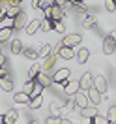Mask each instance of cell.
Listing matches in <instances>:
<instances>
[{"label": "cell", "instance_id": "1", "mask_svg": "<svg viewBox=\"0 0 116 124\" xmlns=\"http://www.w3.org/2000/svg\"><path fill=\"white\" fill-rule=\"evenodd\" d=\"M43 17L53 19V21H64L66 13H64V8H60V6H49L43 9Z\"/></svg>", "mask_w": 116, "mask_h": 124}, {"label": "cell", "instance_id": "2", "mask_svg": "<svg viewBox=\"0 0 116 124\" xmlns=\"http://www.w3.org/2000/svg\"><path fill=\"white\" fill-rule=\"evenodd\" d=\"M79 86H81V90H82V92H88V90L94 86V75L90 73V71L82 73V77L79 79Z\"/></svg>", "mask_w": 116, "mask_h": 124}, {"label": "cell", "instance_id": "3", "mask_svg": "<svg viewBox=\"0 0 116 124\" xmlns=\"http://www.w3.org/2000/svg\"><path fill=\"white\" fill-rule=\"evenodd\" d=\"M103 53L105 54H114L116 53V38L112 34L105 36V39H103Z\"/></svg>", "mask_w": 116, "mask_h": 124}, {"label": "cell", "instance_id": "4", "mask_svg": "<svg viewBox=\"0 0 116 124\" xmlns=\"http://www.w3.org/2000/svg\"><path fill=\"white\" fill-rule=\"evenodd\" d=\"M69 75H71L69 68H60V70L53 75V83H58V85H60V83H64V85H66V83L69 81Z\"/></svg>", "mask_w": 116, "mask_h": 124}, {"label": "cell", "instance_id": "5", "mask_svg": "<svg viewBox=\"0 0 116 124\" xmlns=\"http://www.w3.org/2000/svg\"><path fill=\"white\" fill-rule=\"evenodd\" d=\"M26 15H24V11H19L15 17H13V21H11V26H13V30H24V26H26Z\"/></svg>", "mask_w": 116, "mask_h": 124}, {"label": "cell", "instance_id": "6", "mask_svg": "<svg viewBox=\"0 0 116 124\" xmlns=\"http://www.w3.org/2000/svg\"><path fill=\"white\" fill-rule=\"evenodd\" d=\"M81 41H82L81 34H69V36H66L62 39V45L64 47H77V45H81Z\"/></svg>", "mask_w": 116, "mask_h": 124}, {"label": "cell", "instance_id": "7", "mask_svg": "<svg viewBox=\"0 0 116 124\" xmlns=\"http://www.w3.org/2000/svg\"><path fill=\"white\" fill-rule=\"evenodd\" d=\"M81 90V86H79V81H68L66 85H64V94L68 96V98H73L75 94Z\"/></svg>", "mask_w": 116, "mask_h": 124}, {"label": "cell", "instance_id": "8", "mask_svg": "<svg viewBox=\"0 0 116 124\" xmlns=\"http://www.w3.org/2000/svg\"><path fill=\"white\" fill-rule=\"evenodd\" d=\"M34 81H36V83H39L43 88H47V86L53 85V75H49L47 71H39L38 75H36V79H34Z\"/></svg>", "mask_w": 116, "mask_h": 124}, {"label": "cell", "instance_id": "9", "mask_svg": "<svg viewBox=\"0 0 116 124\" xmlns=\"http://www.w3.org/2000/svg\"><path fill=\"white\" fill-rule=\"evenodd\" d=\"M41 30V21L39 19H32V21H28V24L24 26V32L28 34V36H32V34H36V32Z\"/></svg>", "mask_w": 116, "mask_h": 124}, {"label": "cell", "instance_id": "10", "mask_svg": "<svg viewBox=\"0 0 116 124\" xmlns=\"http://www.w3.org/2000/svg\"><path fill=\"white\" fill-rule=\"evenodd\" d=\"M94 88H96L99 94H105V92H107V79L103 77V75L94 77Z\"/></svg>", "mask_w": 116, "mask_h": 124}, {"label": "cell", "instance_id": "11", "mask_svg": "<svg viewBox=\"0 0 116 124\" xmlns=\"http://www.w3.org/2000/svg\"><path fill=\"white\" fill-rule=\"evenodd\" d=\"M56 58H58V53H54V51H53V53H51V54H49V56L45 58V62L41 64V71H49V70H51V68L54 66Z\"/></svg>", "mask_w": 116, "mask_h": 124}, {"label": "cell", "instance_id": "12", "mask_svg": "<svg viewBox=\"0 0 116 124\" xmlns=\"http://www.w3.org/2000/svg\"><path fill=\"white\" fill-rule=\"evenodd\" d=\"M23 41L19 38H13L11 41H9V51H11V54H21L23 53Z\"/></svg>", "mask_w": 116, "mask_h": 124}, {"label": "cell", "instance_id": "13", "mask_svg": "<svg viewBox=\"0 0 116 124\" xmlns=\"http://www.w3.org/2000/svg\"><path fill=\"white\" fill-rule=\"evenodd\" d=\"M11 36H13V26H2V28H0V43L9 41Z\"/></svg>", "mask_w": 116, "mask_h": 124}, {"label": "cell", "instance_id": "14", "mask_svg": "<svg viewBox=\"0 0 116 124\" xmlns=\"http://www.w3.org/2000/svg\"><path fill=\"white\" fill-rule=\"evenodd\" d=\"M75 58H77L79 64H86L88 58H90V51H88L86 47H81V49L77 51V54H75Z\"/></svg>", "mask_w": 116, "mask_h": 124}, {"label": "cell", "instance_id": "15", "mask_svg": "<svg viewBox=\"0 0 116 124\" xmlns=\"http://www.w3.org/2000/svg\"><path fill=\"white\" fill-rule=\"evenodd\" d=\"M21 54H23L26 60H30V62H34V60H38V58H39V56H38V51H36L34 47H24Z\"/></svg>", "mask_w": 116, "mask_h": 124}, {"label": "cell", "instance_id": "16", "mask_svg": "<svg viewBox=\"0 0 116 124\" xmlns=\"http://www.w3.org/2000/svg\"><path fill=\"white\" fill-rule=\"evenodd\" d=\"M19 118V111L17 109H9L8 113L4 115V124H15Z\"/></svg>", "mask_w": 116, "mask_h": 124}, {"label": "cell", "instance_id": "17", "mask_svg": "<svg viewBox=\"0 0 116 124\" xmlns=\"http://www.w3.org/2000/svg\"><path fill=\"white\" fill-rule=\"evenodd\" d=\"M75 103H77V107H88V96H86V92H77L75 96Z\"/></svg>", "mask_w": 116, "mask_h": 124}, {"label": "cell", "instance_id": "18", "mask_svg": "<svg viewBox=\"0 0 116 124\" xmlns=\"http://www.w3.org/2000/svg\"><path fill=\"white\" fill-rule=\"evenodd\" d=\"M75 54H77V53L73 51V47H62V49L58 51V56H60V58H64V60H71Z\"/></svg>", "mask_w": 116, "mask_h": 124}, {"label": "cell", "instance_id": "19", "mask_svg": "<svg viewBox=\"0 0 116 124\" xmlns=\"http://www.w3.org/2000/svg\"><path fill=\"white\" fill-rule=\"evenodd\" d=\"M51 53H53V45H51V43H41L39 49H38V56L39 58H47Z\"/></svg>", "mask_w": 116, "mask_h": 124}, {"label": "cell", "instance_id": "20", "mask_svg": "<svg viewBox=\"0 0 116 124\" xmlns=\"http://www.w3.org/2000/svg\"><path fill=\"white\" fill-rule=\"evenodd\" d=\"M86 96H88V100L92 101L94 105H97V103L101 101V98H103V94H99L97 90H96V88H94V86L90 88V90H88V92H86Z\"/></svg>", "mask_w": 116, "mask_h": 124}, {"label": "cell", "instance_id": "21", "mask_svg": "<svg viewBox=\"0 0 116 124\" xmlns=\"http://www.w3.org/2000/svg\"><path fill=\"white\" fill-rule=\"evenodd\" d=\"M96 115H97V107H90V105H88V107L81 109V116H82V118H88V120H90V118H94Z\"/></svg>", "mask_w": 116, "mask_h": 124}, {"label": "cell", "instance_id": "22", "mask_svg": "<svg viewBox=\"0 0 116 124\" xmlns=\"http://www.w3.org/2000/svg\"><path fill=\"white\" fill-rule=\"evenodd\" d=\"M49 113H51V116H60V113H62V103H60V101H51Z\"/></svg>", "mask_w": 116, "mask_h": 124}, {"label": "cell", "instance_id": "23", "mask_svg": "<svg viewBox=\"0 0 116 124\" xmlns=\"http://www.w3.org/2000/svg\"><path fill=\"white\" fill-rule=\"evenodd\" d=\"M13 101L15 103H30V96L26 92H17L13 94Z\"/></svg>", "mask_w": 116, "mask_h": 124}, {"label": "cell", "instance_id": "24", "mask_svg": "<svg viewBox=\"0 0 116 124\" xmlns=\"http://www.w3.org/2000/svg\"><path fill=\"white\" fill-rule=\"evenodd\" d=\"M0 88H2V90H6V92H13V81H11L9 77L0 79Z\"/></svg>", "mask_w": 116, "mask_h": 124}, {"label": "cell", "instance_id": "25", "mask_svg": "<svg viewBox=\"0 0 116 124\" xmlns=\"http://www.w3.org/2000/svg\"><path fill=\"white\" fill-rule=\"evenodd\" d=\"M69 6H71L73 11H77V13H84V15H86V4H84V2H73V0H71Z\"/></svg>", "mask_w": 116, "mask_h": 124}, {"label": "cell", "instance_id": "26", "mask_svg": "<svg viewBox=\"0 0 116 124\" xmlns=\"http://www.w3.org/2000/svg\"><path fill=\"white\" fill-rule=\"evenodd\" d=\"M96 21H97L96 15H88V13H86L84 19H82V26H84V28H94V26H96Z\"/></svg>", "mask_w": 116, "mask_h": 124}, {"label": "cell", "instance_id": "27", "mask_svg": "<svg viewBox=\"0 0 116 124\" xmlns=\"http://www.w3.org/2000/svg\"><path fill=\"white\" fill-rule=\"evenodd\" d=\"M39 71H41V64H39V62H34L30 66V70H28V79H36V75H38Z\"/></svg>", "mask_w": 116, "mask_h": 124}, {"label": "cell", "instance_id": "28", "mask_svg": "<svg viewBox=\"0 0 116 124\" xmlns=\"http://www.w3.org/2000/svg\"><path fill=\"white\" fill-rule=\"evenodd\" d=\"M90 124H110V122H109V118L105 115H99V113H97L94 118H90Z\"/></svg>", "mask_w": 116, "mask_h": 124}, {"label": "cell", "instance_id": "29", "mask_svg": "<svg viewBox=\"0 0 116 124\" xmlns=\"http://www.w3.org/2000/svg\"><path fill=\"white\" fill-rule=\"evenodd\" d=\"M19 11H23L19 6H9V8H6V17H8V19H13Z\"/></svg>", "mask_w": 116, "mask_h": 124}, {"label": "cell", "instance_id": "30", "mask_svg": "<svg viewBox=\"0 0 116 124\" xmlns=\"http://www.w3.org/2000/svg\"><path fill=\"white\" fill-rule=\"evenodd\" d=\"M53 30L58 34H66V24L64 21H53Z\"/></svg>", "mask_w": 116, "mask_h": 124}, {"label": "cell", "instance_id": "31", "mask_svg": "<svg viewBox=\"0 0 116 124\" xmlns=\"http://www.w3.org/2000/svg\"><path fill=\"white\" fill-rule=\"evenodd\" d=\"M41 103H43V96H36V98H32L30 100V109H39L41 107Z\"/></svg>", "mask_w": 116, "mask_h": 124}, {"label": "cell", "instance_id": "32", "mask_svg": "<svg viewBox=\"0 0 116 124\" xmlns=\"http://www.w3.org/2000/svg\"><path fill=\"white\" fill-rule=\"evenodd\" d=\"M109 118V122L110 124H116V105H112V107H109L107 115H105Z\"/></svg>", "mask_w": 116, "mask_h": 124}, {"label": "cell", "instance_id": "33", "mask_svg": "<svg viewBox=\"0 0 116 124\" xmlns=\"http://www.w3.org/2000/svg\"><path fill=\"white\" fill-rule=\"evenodd\" d=\"M41 30L43 32L53 30V19H43V21H41Z\"/></svg>", "mask_w": 116, "mask_h": 124}, {"label": "cell", "instance_id": "34", "mask_svg": "<svg viewBox=\"0 0 116 124\" xmlns=\"http://www.w3.org/2000/svg\"><path fill=\"white\" fill-rule=\"evenodd\" d=\"M34 85H36V81H34V79H28V81L24 83V86H23V92H26L30 96V92L34 90Z\"/></svg>", "mask_w": 116, "mask_h": 124}, {"label": "cell", "instance_id": "35", "mask_svg": "<svg viewBox=\"0 0 116 124\" xmlns=\"http://www.w3.org/2000/svg\"><path fill=\"white\" fill-rule=\"evenodd\" d=\"M105 2V9L110 11V13H114L116 11V0H103Z\"/></svg>", "mask_w": 116, "mask_h": 124}, {"label": "cell", "instance_id": "36", "mask_svg": "<svg viewBox=\"0 0 116 124\" xmlns=\"http://www.w3.org/2000/svg\"><path fill=\"white\" fill-rule=\"evenodd\" d=\"M41 92H43V86L39 85V83H36V85H34V90L30 92V100L36 98V96H41Z\"/></svg>", "mask_w": 116, "mask_h": 124}, {"label": "cell", "instance_id": "37", "mask_svg": "<svg viewBox=\"0 0 116 124\" xmlns=\"http://www.w3.org/2000/svg\"><path fill=\"white\" fill-rule=\"evenodd\" d=\"M32 8L43 9V8H45V0H32Z\"/></svg>", "mask_w": 116, "mask_h": 124}, {"label": "cell", "instance_id": "38", "mask_svg": "<svg viewBox=\"0 0 116 124\" xmlns=\"http://www.w3.org/2000/svg\"><path fill=\"white\" fill-rule=\"evenodd\" d=\"M60 120H62L60 116H51L49 115V118L45 120V124H60Z\"/></svg>", "mask_w": 116, "mask_h": 124}, {"label": "cell", "instance_id": "39", "mask_svg": "<svg viewBox=\"0 0 116 124\" xmlns=\"http://www.w3.org/2000/svg\"><path fill=\"white\" fill-rule=\"evenodd\" d=\"M69 2H71V0H54V6H60V8L66 9V6H68Z\"/></svg>", "mask_w": 116, "mask_h": 124}, {"label": "cell", "instance_id": "40", "mask_svg": "<svg viewBox=\"0 0 116 124\" xmlns=\"http://www.w3.org/2000/svg\"><path fill=\"white\" fill-rule=\"evenodd\" d=\"M75 105H77V103H75V98H68V103H66V107H68V109H73Z\"/></svg>", "mask_w": 116, "mask_h": 124}, {"label": "cell", "instance_id": "41", "mask_svg": "<svg viewBox=\"0 0 116 124\" xmlns=\"http://www.w3.org/2000/svg\"><path fill=\"white\" fill-rule=\"evenodd\" d=\"M4 77H8V70H6V66L0 68V79H4Z\"/></svg>", "mask_w": 116, "mask_h": 124}, {"label": "cell", "instance_id": "42", "mask_svg": "<svg viewBox=\"0 0 116 124\" xmlns=\"http://www.w3.org/2000/svg\"><path fill=\"white\" fill-rule=\"evenodd\" d=\"M9 8V0H0V9H6Z\"/></svg>", "mask_w": 116, "mask_h": 124}, {"label": "cell", "instance_id": "43", "mask_svg": "<svg viewBox=\"0 0 116 124\" xmlns=\"http://www.w3.org/2000/svg\"><path fill=\"white\" fill-rule=\"evenodd\" d=\"M2 66H6V56H4L2 49H0V68H2Z\"/></svg>", "mask_w": 116, "mask_h": 124}, {"label": "cell", "instance_id": "44", "mask_svg": "<svg viewBox=\"0 0 116 124\" xmlns=\"http://www.w3.org/2000/svg\"><path fill=\"white\" fill-rule=\"evenodd\" d=\"M9 6H19L21 8V0H9Z\"/></svg>", "mask_w": 116, "mask_h": 124}, {"label": "cell", "instance_id": "45", "mask_svg": "<svg viewBox=\"0 0 116 124\" xmlns=\"http://www.w3.org/2000/svg\"><path fill=\"white\" fill-rule=\"evenodd\" d=\"M6 19V9H0V23Z\"/></svg>", "mask_w": 116, "mask_h": 124}, {"label": "cell", "instance_id": "46", "mask_svg": "<svg viewBox=\"0 0 116 124\" xmlns=\"http://www.w3.org/2000/svg\"><path fill=\"white\" fill-rule=\"evenodd\" d=\"M60 124H73V122H71L69 118H62V120H60Z\"/></svg>", "mask_w": 116, "mask_h": 124}, {"label": "cell", "instance_id": "47", "mask_svg": "<svg viewBox=\"0 0 116 124\" xmlns=\"http://www.w3.org/2000/svg\"><path fill=\"white\" fill-rule=\"evenodd\" d=\"M26 124H38V122H36V120H28Z\"/></svg>", "mask_w": 116, "mask_h": 124}, {"label": "cell", "instance_id": "48", "mask_svg": "<svg viewBox=\"0 0 116 124\" xmlns=\"http://www.w3.org/2000/svg\"><path fill=\"white\" fill-rule=\"evenodd\" d=\"M4 122V115H0V124Z\"/></svg>", "mask_w": 116, "mask_h": 124}, {"label": "cell", "instance_id": "49", "mask_svg": "<svg viewBox=\"0 0 116 124\" xmlns=\"http://www.w3.org/2000/svg\"><path fill=\"white\" fill-rule=\"evenodd\" d=\"M73 2H86V0H73Z\"/></svg>", "mask_w": 116, "mask_h": 124}, {"label": "cell", "instance_id": "50", "mask_svg": "<svg viewBox=\"0 0 116 124\" xmlns=\"http://www.w3.org/2000/svg\"><path fill=\"white\" fill-rule=\"evenodd\" d=\"M112 36H114V38H116V30H112Z\"/></svg>", "mask_w": 116, "mask_h": 124}, {"label": "cell", "instance_id": "51", "mask_svg": "<svg viewBox=\"0 0 116 124\" xmlns=\"http://www.w3.org/2000/svg\"><path fill=\"white\" fill-rule=\"evenodd\" d=\"M2 124H4V122H2Z\"/></svg>", "mask_w": 116, "mask_h": 124}]
</instances>
